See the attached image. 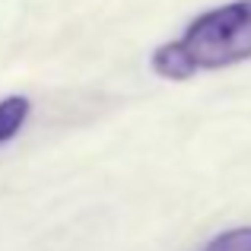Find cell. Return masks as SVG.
<instances>
[{
  "mask_svg": "<svg viewBox=\"0 0 251 251\" xmlns=\"http://www.w3.org/2000/svg\"><path fill=\"white\" fill-rule=\"evenodd\" d=\"M251 57V0L207 10L181 38L156 48L153 70L166 80H188L203 70H223Z\"/></svg>",
  "mask_w": 251,
  "mask_h": 251,
  "instance_id": "cell-1",
  "label": "cell"
},
{
  "mask_svg": "<svg viewBox=\"0 0 251 251\" xmlns=\"http://www.w3.org/2000/svg\"><path fill=\"white\" fill-rule=\"evenodd\" d=\"M25 118H29V99L10 96V99L0 102V147L19 134V127L25 124Z\"/></svg>",
  "mask_w": 251,
  "mask_h": 251,
  "instance_id": "cell-2",
  "label": "cell"
},
{
  "mask_svg": "<svg viewBox=\"0 0 251 251\" xmlns=\"http://www.w3.org/2000/svg\"><path fill=\"white\" fill-rule=\"evenodd\" d=\"M203 251H251V226H239V229H229V232H220L216 239L207 242Z\"/></svg>",
  "mask_w": 251,
  "mask_h": 251,
  "instance_id": "cell-3",
  "label": "cell"
}]
</instances>
